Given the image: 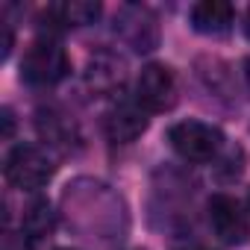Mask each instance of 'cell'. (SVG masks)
<instances>
[{
	"mask_svg": "<svg viewBox=\"0 0 250 250\" xmlns=\"http://www.w3.org/2000/svg\"><path fill=\"white\" fill-rule=\"evenodd\" d=\"M68 224L88 238H121L127 229V209L124 200L97 180H77L65 188Z\"/></svg>",
	"mask_w": 250,
	"mask_h": 250,
	"instance_id": "1",
	"label": "cell"
},
{
	"mask_svg": "<svg viewBox=\"0 0 250 250\" xmlns=\"http://www.w3.org/2000/svg\"><path fill=\"white\" fill-rule=\"evenodd\" d=\"M68 74H71V59L65 47L50 36L36 39L21 59V80L33 88H50L62 83Z\"/></svg>",
	"mask_w": 250,
	"mask_h": 250,
	"instance_id": "2",
	"label": "cell"
},
{
	"mask_svg": "<svg viewBox=\"0 0 250 250\" xmlns=\"http://www.w3.org/2000/svg\"><path fill=\"white\" fill-rule=\"evenodd\" d=\"M3 174H6L9 186H15L21 191H36V188L47 186V180L53 177V159L39 145H15L6 153Z\"/></svg>",
	"mask_w": 250,
	"mask_h": 250,
	"instance_id": "3",
	"label": "cell"
},
{
	"mask_svg": "<svg viewBox=\"0 0 250 250\" xmlns=\"http://www.w3.org/2000/svg\"><path fill=\"white\" fill-rule=\"evenodd\" d=\"M115 33H118V39L124 44L133 47L136 53L156 50L159 39H162L156 12L147 9V6H142V3H124V6H118V12H115Z\"/></svg>",
	"mask_w": 250,
	"mask_h": 250,
	"instance_id": "4",
	"label": "cell"
},
{
	"mask_svg": "<svg viewBox=\"0 0 250 250\" xmlns=\"http://www.w3.org/2000/svg\"><path fill=\"white\" fill-rule=\"evenodd\" d=\"M36 133L42 139V145L53 153H77L83 147V133H80V124L74 121V115H68L62 106L47 103L36 112Z\"/></svg>",
	"mask_w": 250,
	"mask_h": 250,
	"instance_id": "5",
	"label": "cell"
},
{
	"mask_svg": "<svg viewBox=\"0 0 250 250\" xmlns=\"http://www.w3.org/2000/svg\"><path fill=\"white\" fill-rule=\"evenodd\" d=\"M171 147L186 159V162H212L221 150V133L203 121H180L168 133Z\"/></svg>",
	"mask_w": 250,
	"mask_h": 250,
	"instance_id": "6",
	"label": "cell"
},
{
	"mask_svg": "<svg viewBox=\"0 0 250 250\" xmlns=\"http://www.w3.org/2000/svg\"><path fill=\"white\" fill-rule=\"evenodd\" d=\"M136 100L153 115V112H168L177 103V77L168 65H147L139 74L136 83Z\"/></svg>",
	"mask_w": 250,
	"mask_h": 250,
	"instance_id": "7",
	"label": "cell"
},
{
	"mask_svg": "<svg viewBox=\"0 0 250 250\" xmlns=\"http://www.w3.org/2000/svg\"><path fill=\"white\" fill-rule=\"evenodd\" d=\"M209 212V224L215 229V235L227 244H241L250 235V221L247 212L241 209V203L229 194H212L206 203Z\"/></svg>",
	"mask_w": 250,
	"mask_h": 250,
	"instance_id": "8",
	"label": "cell"
},
{
	"mask_svg": "<svg viewBox=\"0 0 250 250\" xmlns=\"http://www.w3.org/2000/svg\"><path fill=\"white\" fill-rule=\"evenodd\" d=\"M85 88L97 97H112L115 91L124 88V83H127V62H124V56H118L115 50H97L88 65H85Z\"/></svg>",
	"mask_w": 250,
	"mask_h": 250,
	"instance_id": "9",
	"label": "cell"
},
{
	"mask_svg": "<svg viewBox=\"0 0 250 250\" xmlns=\"http://www.w3.org/2000/svg\"><path fill=\"white\" fill-rule=\"evenodd\" d=\"M147 109L139 100H121L106 112L103 130L112 145H133L147 130Z\"/></svg>",
	"mask_w": 250,
	"mask_h": 250,
	"instance_id": "10",
	"label": "cell"
},
{
	"mask_svg": "<svg viewBox=\"0 0 250 250\" xmlns=\"http://www.w3.org/2000/svg\"><path fill=\"white\" fill-rule=\"evenodd\" d=\"M100 18V3L91 0H65L53 3L42 12V30H68V27H85Z\"/></svg>",
	"mask_w": 250,
	"mask_h": 250,
	"instance_id": "11",
	"label": "cell"
},
{
	"mask_svg": "<svg viewBox=\"0 0 250 250\" xmlns=\"http://www.w3.org/2000/svg\"><path fill=\"white\" fill-rule=\"evenodd\" d=\"M188 21L200 36H227L235 24V6L227 0H200L191 6Z\"/></svg>",
	"mask_w": 250,
	"mask_h": 250,
	"instance_id": "12",
	"label": "cell"
},
{
	"mask_svg": "<svg viewBox=\"0 0 250 250\" xmlns=\"http://www.w3.org/2000/svg\"><path fill=\"white\" fill-rule=\"evenodd\" d=\"M53 227H56V212H53V206H50L44 197L30 200L27 209H24V235H30V238H44V235L53 232Z\"/></svg>",
	"mask_w": 250,
	"mask_h": 250,
	"instance_id": "13",
	"label": "cell"
},
{
	"mask_svg": "<svg viewBox=\"0 0 250 250\" xmlns=\"http://www.w3.org/2000/svg\"><path fill=\"white\" fill-rule=\"evenodd\" d=\"M3 250H30V235L6 232V235H3Z\"/></svg>",
	"mask_w": 250,
	"mask_h": 250,
	"instance_id": "14",
	"label": "cell"
},
{
	"mask_svg": "<svg viewBox=\"0 0 250 250\" xmlns=\"http://www.w3.org/2000/svg\"><path fill=\"white\" fill-rule=\"evenodd\" d=\"M12 130H15L12 112H9V109H3V139H12Z\"/></svg>",
	"mask_w": 250,
	"mask_h": 250,
	"instance_id": "15",
	"label": "cell"
},
{
	"mask_svg": "<svg viewBox=\"0 0 250 250\" xmlns=\"http://www.w3.org/2000/svg\"><path fill=\"white\" fill-rule=\"evenodd\" d=\"M244 33H247V39H250V9H247V15H244Z\"/></svg>",
	"mask_w": 250,
	"mask_h": 250,
	"instance_id": "16",
	"label": "cell"
},
{
	"mask_svg": "<svg viewBox=\"0 0 250 250\" xmlns=\"http://www.w3.org/2000/svg\"><path fill=\"white\" fill-rule=\"evenodd\" d=\"M244 77H247V85H250V59L244 62Z\"/></svg>",
	"mask_w": 250,
	"mask_h": 250,
	"instance_id": "17",
	"label": "cell"
},
{
	"mask_svg": "<svg viewBox=\"0 0 250 250\" xmlns=\"http://www.w3.org/2000/svg\"><path fill=\"white\" fill-rule=\"evenodd\" d=\"M186 250H206V247H186Z\"/></svg>",
	"mask_w": 250,
	"mask_h": 250,
	"instance_id": "18",
	"label": "cell"
}]
</instances>
